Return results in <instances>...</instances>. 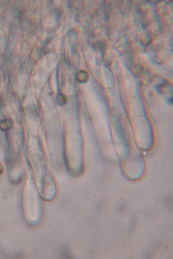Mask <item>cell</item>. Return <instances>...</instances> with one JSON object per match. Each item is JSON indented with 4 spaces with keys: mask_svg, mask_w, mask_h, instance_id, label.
I'll use <instances>...</instances> for the list:
<instances>
[{
    "mask_svg": "<svg viewBox=\"0 0 173 259\" xmlns=\"http://www.w3.org/2000/svg\"><path fill=\"white\" fill-rule=\"evenodd\" d=\"M13 124L11 119H5L0 121V128L3 131H7L10 129Z\"/></svg>",
    "mask_w": 173,
    "mask_h": 259,
    "instance_id": "obj_1",
    "label": "cell"
},
{
    "mask_svg": "<svg viewBox=\"0 0 173 259\" xmlns=\"http://www.w3.org/2000/svg\"><path fill=\"white\" fill-rule=\"evenodd\" d=\"M88 75L84 71H80L77 75V79L80 82H84L88 79Z\"/></svg>",
    "mask_w": 173,
    "mask_h": 259,
    "instance_id": "obj_2",
    "label": "cell"
},
{
    "mask_svg": "<svg viewBox=\"0 0 173 259\" xmlns=\"http://www.w3.org/2000/svg\"><path fill=\"white\" fill-rule=\"evenodd\" d=\"M2 166L1 165H0V173H1L2 171Z\"/></svg>",
    "mask_w": 173,
    "mask_h": 259,
    "instance_id": "obj_3",
    "label": "cell"
}]
</instances>
